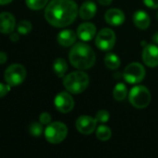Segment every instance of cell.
Returning <instances> with one entry per match:
<instances>
[{
	"label": "cell",
	"mask_w": 158,
	"mask_h": 158,
	"mask_svg": "<svg viewBox=\"0 0 158 158\" xmlns=\"http://www.w3.org/2000/svg\"><path fill=\"white\" fill-rule=\"evenodd\" d=\"M78 11L77 5L73 0H52L46 7L45 18L53 27L63 28L75 20Z\"/></svg>",
	"instance_id": "cell-1"
},
{
	"label": "cell",
	"mask_w": 158,
	"mask_h": 158,
	"mask_svg": "<svg viewBox=\"0 0 158 158\" xmlns=\"http://www.w3.org/2000/svg\"><path fill=\"white\" fill-rule=\"evenodd\" d=\"M69 60L74 68L78 69H88L95 64L96 55L88 44L77 43L74 44L70 50Z\"/></svg>",
	"instance_id": "cell-2"
},
{
	"label": "cell",
	"mask_w": 158,
	"mask_h": 158,
	"mask_svg": "<svg viewBox=\"0 0 158 158\" xmlns=\"http://www.w3.org/2000/svg\"><path fill=\"white\" fill-rule=\"evenodd\" d=\"M89 84V77L82 70L71 72L63 79V85L67 92L73 94L83 93Z\"/></svg>",
	"instance_id": "cell-3"
},
{
	"label": "cell",
	"mask_w": 158,
	"mask_h": 158,
	"mask_svg": "<svg viewBox=\"0 0 158 158\" xmlns=\"http://www.w3.org/2000/svg\"><path fill=\"white\" fill-rule=\"evenodd\" d=\"M45 138L46 140L52 144L61 143L62 141L65 140L68 134V129L66 125L62 122H52L47 125L45 131Z\"/></svg>",
	"instance_id": "cell-4"
},
{
	"label": "cell",
	"mask_w": 158,
	"mask_h": 158,
	"mask_svg": "<svg viewBox=\"0 0 158 158\" xmlns=\"http://www.w3.org/2000/svg\"><path fill=\"white\" fill-rule=\"evenodd\" d=\"M129 100L130 104L138 109H143L151 103L150 91L142 85L135 86L131 89L129 94Z\"/></svg>",
	"instance_id": "cell-5"
},
{
	"label": "cell",
	"mask_w": 158,
	"mask_h": 158,
	"mask_svg": "<svg viewBox=\"0 0 158 158\" xmlns=\"http://www.w3.org/2000/svg\"><path fill=\"white\" fill-rule=\"evenodd\" d=\"M26 75V69L22 65L12 64L6 69L4 73V79L10 86H18L24 81Z\"/></svg>",
	"instance_id": "cell-6"
},
{
	"label": "cell",
	"mask_w": 158,
	"mask_h": 158,
	"mask_svg": "<svg viewBox=\"0 0 158 158\" xmlns=\"http://www.w3.org/2000/svg\"><path fill=\"white\" fill-rule=\"evenodd\" d=\"M123 77L125 81L129 84H137L143 81L145 77L144 67L137 62L130 63L124 70Z\"/></svg>",
	"instance_id": "cell-7"
},
{
	"label": "cell",
	"mask_w": 158,
	"mask_h": 158,
	"mask_svg": "<svg viewBox=\"0 0 158 158\" xmlns=\"http://www.w3.org/2000/svg\"><path fill=\"white\" fill-rule=\"evenodd\" d=\"M115 40L116 36L115 31L109 28H104L98 32L95 39V44L102 51H110L114 48Z\"/></svg>",
	"instance_id": "cell-8"
},
{
	"label": "cell",
	"mask_w": 158,
	"mask_h": 158,
	"mask_svg": "<svg viewBox=\"0 0 158 158\" xmlns=\"http://www.w3.org/2000/svg\"><path fill=\"white\" fill-rule=\"evenodd\" d=\"M54 105L58 111L66 114L73 110L74 106V101L72 95L69 94V92L68 93L61 92L56 95L54 100Z\"/></svg>",
	"instance_id": "cell-9"
},
{
	"label": "cell",
	"mask_w": 158,
	"mask_h": 158,
	"mask_svg": "<svg viewBox=\"0 0 158 158\" xmlns=\"http://www.w3.org/2000/svg\"><path fill=\"white\" fill-rule=\"evenodd\" d=\"M96 126H97L96 119L89 116H81L77 118L75 122L76 130L84 135L91 134L95 131Z\"/></svg>",
	"instance_id": "cell-10"
},
{
	"label": "cell",
	"mask_w": 158,
	"mask_h": 158,
	"mask_svg": "<svg viewBox=\"0 0 158 158\" xmlns=\"http://www.w3.org/2000/svg\"><path fill=\"white\" fill-rule=\"evenodd\" d=\"M144 64L150 68L158 66V47L155 44H147L144 46L142 54Z\"/></svg>",
	"instance_id": "cell-11"
},
{
	"label": "cell",
	"mask_w": 158,
	"mask_h": 158,
	"mask_svg": "<svg viewBox=\"0 0 158 158\" xmlns=\"http://www.w3.org/2000/svg\"><path fill=\"white\" fill-rule=\"evenodd\" d=\"M96 27L93 23L85 22L78 26L76 34L80 40L83 42H89L91 41L96 35Z\"/></svg>",
	"instance_id": "cell-12"
},
{
	"label": "cell",
	"mask_w": 158,
	"mask_h": 158,
	"mask_svg": "<svg viewBox=\"0 0 158 158\" xmlns=\"http://www.w3.org/2000/svg\"><path fill=\"white\" fill-rule=\"evenodd\" d=\"M105 21L111 26H120L125 22V14L121 9L111 8L104 15Z\"/></svg>",
	"instance_id": "cell-13"
},
{
	"label": "cell",
	"mask_w": 158,
	"mask_h": 158,
	"mask_svg": "<svg viewBox=\"0 0 158 158\" xmlns=\"http://www.w3.org/2000/svg\"><path fill=\"white\" fill-rule=\"evenodd\" d=\"M16 21L14 16L9 12L0 13V32L1 33H11L15 28Z\"/></svg>",
	"instance_id": "cell-14"
},
{
	"label": "cell",
	"mask_w": 158,
	"mask_h": 158,
	"mask_svg": "<svg viewBox=\"0 0 158 158\" xmlns=\"http://www.w3.org/2000/svg\"><path fill=\"white\" fill-rule=\"evenodd\" d=\"M76 37H77V34L74 31L64 30V31H61L58 34L57 41L61 46L68 47V46H72L75 44Z\"/></svg>",
	"instance_id": "cell-15"
},
{
	"label": "cell",
	"mask_w": 158,
	"mask_h": 158,
	"mask_svg": "<svg viewBox=\"0 0 158 158\" xmlns=\"http://www.w3.org/2000/svg\"><path fill=\"white\" fill-rule=\"evenodd\" d=\"M78 13L82 19H85V20L91 19L92 18L95 17L97 13V6L94 2L87 1L82 4V6L79 8Z\"/></svg>",
	"instance_id": "cell-16"
},
{
	"label": "cell",
	"mask_w": 158,
	"mask_h": 158,
	"mask_svg": "<svg viewBox=\"0 0 158 158\" xmlns=\"http://www.w3.org/2000/svg\"><path fill=\"white\" fill-rule=\"evenodd\" d=\"M133 22L135 26L141 30H145L150 26L151 19L143 10H138L133 14Z\"/></svg>",
	"instance_id": "cell-17"
},
{
	"label": "cell",
	"mask_w": 158,
	"mask_h": 158,
	"mask_svg": "<svg viewBox=\"0 0 158 158\" xmlns=\"http://www.w3.org/2000/svg\"><path fill=\"white\" fill-rule=\"evenodd\" d=\"M68 69V65L65 59L63 58H57L54 63H53V70L55 74L59 77L61 78L65 75L66 71Z\"/></svg>",
	"instance_id": "cell-18"
},
{
	"label": "cell",
	"mask_w": 158,
	"mask_h": 158,
	"mask_svg": "<svg viewBox=\"0 0 158 158\" xmlns=\"http://www.w3.org/2000/svg\"><path fill=\"white\" fill-rule=\"evenodd\" d=\"M104 64L109 69H117L121 65V60L115 54L108 53L104 57Z\"/></svg>",
	"instance_id": "cell-19"
},
{
	"label": "cell",
	"mask_w": 158,
	"mask_h": 158,
	"mask_svg": "<svg viewBox=\"0 0 158 158\" xmlns=\"http://www.w3.org/2000/svg\"><path fill=\"white\" fill-rule=\"evenodd\" d=\"M128 95V88L124 83H117L113 91V96L116 101H123Z\"/></svg>",
	"instance_id": "cell-20"
},
{
	"label": "cell",
	"mask_w": 158,
	"mask_h": 158,
	"mask_svg": "<svg viewBox=\"0 0 158 158\" xmlns=\"http://www.w3.org/2000/svg\"><path fill=\"white\" fill-rule=\"evenodd\" d=\"M96 136L100 141H102V142L108 141L112 136V131L110 130L109 127L105 125H101L97 129Z\"/></svg>",
	"instance_id": "cell-21"
},
{
	"label": "cell",
	"mask_w": 158,
	"mask_h": 158,
	"mask_svg": "<svg viewBox=\"0 0 158 158\" xmlns=\"http://www.w3.org/2000/svg\"><path fill=\"white\" fill-rule=\"evenodd\" d=\"M32 29H33L32 23L28 20H21L17 25L18 32L20 34H22V35H25V34H28L29 32H31Z\"/></svg>",
	"instance_id": "cell-22"
},
{
	"label": "cell",
	"mask_w": 158,
	"mask_h": 158,
	"mask_svg": "<svg viewBox=\"0 0 158 158\" xmlns=\"http://www.w3.org/2000/svg\"><path fill=\"white\" fill-rule=\"evenodd\" d=\"M48 0H25L27 6L33 10L42 9L47 4Z\"/></svg>",
	"instance_id": "cell-23"
},
{
	"label": "cell",
	"mask_w": 158,
	"mask_h": 158,
	"mask_svg": "<svg viewBox=\"0 0 158 158\" xmlns=\"http://www.w3.org/2000/svg\"><path fill=\"white\" fill-rule=\"evenodd\" d=\"M43 124L38 122H33L29 127V132L33 137H40L43 133Z\"/></svg>",
	"instance_id": "cell-24"
},
{
	"label": "cell",
	"mask_w": 158,
	"mask_h": 158,
	"mask_svg": "<svg viewBox=\"0 0 158 158\" xmlns=\"http://www.w3.org/2000/svg\"><path fill=\"white\" fill-rule=\"evenodd\" d=\"M95 119L97 122L99 123H106L109 121L110 119V114L108 111L106 110H100L97 114H96V117H95Z\"/></svg>",
	"instance_id": "cell-25"
},
{
	"label": "cell",
	"mask_w": 158,
	"mask_h": 158,
	"mask_svg": "<svg viewBox=\"0 0 158 158\" xmlns=\"http://www.w3.org/2000/svg\"><path fill=\"white\" fill-rule=\"evenodd\" d=\"M39 121L43 125H48L49 123H51V116L48 113L44 112L39 116Z\"/></svg>",
	"instance_id": "cell-26"
},
{
	"label": "cell",
	"mask_w": 158,
	"mask_h": 158,
	"mask_svg": "<svg viewBox=\"0 0 158 158\" xmlns=\"http://www.w3.org/2000/svg\"><path fill=\"white\" fill-rule=\"evenodd\" d=\"M10 87L11 86L7 83L5 84V83L0 82V98L8 94V92L10 91Z\"/></svg>",
	"instance_id": "cell-27"
},
{
	"label": "cell",
	"mask_w": 158,
	"mask_h": 158,
	"mask_svg": "<svg viewBox=\"0 0 158 158\" xmlns=\"http://www.w3.org/2000/svg\"><path fill=\"white\" fill-rule=\"evenodd\" d=\"M143 3L146 6L150 8H157L158 0H143Z\"/></svg>",
	"instance_id": "cell-28"
},
{
	"label": "cell",
	"mask_w": 158,
	"mask_h": 158,
	"mask_svg": "<svg viewBox=\"0 0 158 158\" xmlns=\"http://www.w3.org/2000/svg\"><path fill=\"white\" fill-rule=\"evenodd\" d=\"M7 60V54L4 52H0V64H5Z\"/></svg>",
	"instance_id": "cell-29"
},
{
	"label": "cell",
	"mask_w": 158,
	"mask_h": 158,
	"mask_svg": "<svg viewBox=\"0 0 158 158\" xmlns=\"http://www.w3.org/2000/svg\"><path fill=\"white\" fill-rule=\"evenodd\" d=\"M19 32L17 33V32H11L10 33V40L12 41V42H18L19 41Z\"/></svg>",
	"instance_id": "cell-30"
},
{
	"label": "cell",
	"mask_w": 158,
	"mask_h": 158,
	"mask_svg": "<svg viewBox=\"0 0 158 158\" xmlns=\"http://www.w3.org/2000/svg\"><path fill=\"white\" fill-rule=\"evenodd\" d=\"M98 2L102 5V6H109L112 4L113 0H98Z\"/></svg>",
	"instance_id": "cell-31"
},
{
	"label": "cell",
	"mask_w": 158,
	"mask_h": 158,
	"mask_svg": "<svg viewBox=\"0 0 158 158\" xmlns=\"http://www.w3.org/2000/svg\"><path fill=\"white\" fill-rule=\"evenodd\" d=\"M153 41H154L155 44H158V31H156V32L154 34V36H153Z\"/></svg>",
	"instance_id": "cell-32"
},
{
	"label": "cell",
	"mask_w": 158,
	"mask_h": 158,
	"mask_svg": "<svg viewBox=\"0 0 158 158\" xmlns=\"http://www.w3.org/2000/svg\"><path fill=\"white\" fill-rule=\"evenodd\" d=\"M11 1L13 0H0V5H7V4H9Z\"/></svg>",
	"instance_id": "cell-33"
},
{
	"label": "cell",
	"mask_w": 158,
	"mask_h": 158,
	"mask_svg": "<svg viewBox=\"0 0 158 158\" xmlns=\"http://www.w3.org/2000/svg\"><path fill=\"white\" fill-rule=\"evenodd\" d=\"M157 19H158V11H157Z\"/></svg>",
	"instance_id": "cell-34"
}]
</instances>
